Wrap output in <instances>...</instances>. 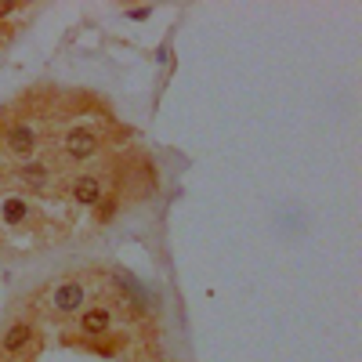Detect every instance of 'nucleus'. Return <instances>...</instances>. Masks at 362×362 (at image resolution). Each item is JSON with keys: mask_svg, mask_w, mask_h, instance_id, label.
Wrapping results in <instances>:
<instances>
[{"mask_svg": "<svg viewBox=\"0 0 362 362\" xmlns=\"http://www.w3.org/2000/svg\"><path fill=\"white\" fill-rule=\"evenodd\" d=\"M0 141H4V148H8L15 160H25V156H33L37 148H40L44 131H40V124H33V119L15 116L11 124H4V134H0Z\"/></svg>", "mask_w": 362, "mask_h": 362, "instance_id": "obj_1", "label": "nucleus"}, {"mask_svg": "<svg viewBox=\"0 0 362 362\" xmlns=\"http://www.w3.org/2000/svg\"><path fill=\"white\" fill-rule=\"evenodd\" d=\"M102 141H105V138H102L98 127L83 124V127H73V131L62 138V153H66V160L83 163V160H90V156L102 153Z\"/></svg>", "mask_w": 362, "mask_h": 362, "instance_id": "obj_2", "label": "nucleus"}, {"mask_svg": "<svg viewBox=\"0 0 362 362\" xmlns=\"http://www.w3.org/2000/svg\"><path fill=\"white\" fill-rule=\"evenodd\" d=\"M66 196L76 203V206H98L109 192H105V181L98 177V174H90V170H83V174H76V177H69V185H66Z\"/></svg>", "mask_w": 362, "mask_h": 362, "instance_id": "obj_3", "label": "nucleus"}, {"mask_svg": "<svg viewBox=\"0 0 362 362\" xmlns=\"http://www.w3.org/2000/svg\"><path fill=\"white\" fill-rule=\"evenodd\" d=\"M87 300V286L83 279H62L58 286H51V312L54 315H76Z\"/></svg>", "mask_w": 362, "mask_h": 362, "instance_id": "obj_4", "label": "nucleus"}, {"mask_svg": "<svg viewBox=\"0 0 362 362\" xmlns=\"http://www.w3.org/2000/svg\"><path fill=\"white\" fill-rule=\"evenodd\" d=\"M11 177L18 181V185H22L25 192L44 196V192L51 189V181H54V170H51L44 160H29V163H18V167L11 170Z\"/></svg>", "mask_w": 362, "mask_h": 362, "instance_id": "obj_5", "label": "nucleus"}, {"mask_svg": "<svg viewBox=\"0 0 362 362\" xmlns=\"http://www.w3.org/2000/svg\"><path fill=\"white\" fill-rule=\"evenodd\" d=\"M76 326H80V334L90 341V337H102L105 329L112 326V312L105 308V305H95V308H83L80 312V319H76Z\"/></svg>", "mask_w": 362, "mask_h": 362, "instance_id": "obj_6", "label": "nucleus"}, {"mask_svg": "<svg viewBox=\"0 0 362 362\" xmlns=\"http://www.w3.org/2000/svg\"><path fill=\"white\" fill-rule=\"evenodd\" d=\"M29 341H33V326H29L25 319L22 322H11L4 329V337H0V351H4V355H18V351L29 348Z\"/></svg>", "mask_w": 362, "mask_h": 362, "instance_id": "obj_7", "label": "nucleus"}, {"mask_svg": "<svg viewBox=\"0 0 362 362\" xmlns=\"http://www.w3.org/2000/svg\"><path fill=\"white\" fill-rule=\"evenodd\" d=\"M0 214H4V225H8V228H18V225L29 221V214H33V210H29V199H25V196H8L4 206H0Z\"/></svg>", "mask_w": 362, "mask_h": 362, "instance_id": "obj_8", "label": "nucleus"}, {"mask_svg": "<svg viewBox=\"0 0 362 362\" xmlns=\"http://www.w3.org/2000/svg\"><path fill=\"white\" fill-rule=\"evenodd\" d=\"M116 210H119V196H116V192H109V196L95 206V221H98V225H109V221L116 218Z\"/></svg>", "mask_w": 362, "mask_h": 362, "instance_id": "obj_9", "label": "nucleus"}, {"mask_svg": "<svg viewBox=\"0 0 362 362\" xmlns=\"http://www.w3.org/2000/svg\"><path fill=\"white\" fill-rule=\"evenodd\" d=\"M127 15H131V18H148V15H153V8H148V4H145V8H131Z\"/></svg>", "mask_w": 362, "mask_h": 362, "instance_id": "obj_10", "label": "nucleus"}]
</instances>
